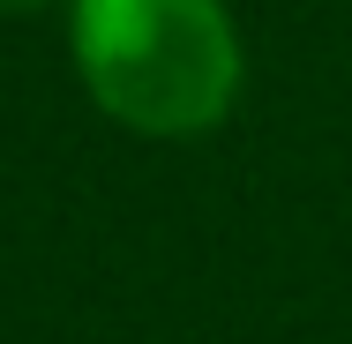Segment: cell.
I'll list each match as a JSON object with an SVG mask.
<instances>
[{"label":"cell","mask_w":352,"mask_h":344,"mask_svg":"<svg viewBox=\"0 0 352 344\" xmlns=\"http://www.w3.org/2000/svg\"><path fill=\"white\" fill-rule=\"evenodd\" d=\"M23 8H45V0H0V15H23Z\"/></svg>","instance_id":"7a4b0ae2"},{"label":"cell","mask_w":352,"mask_h":344,"mask_svg":"<svg viewBox=\"0 0 352 344\" xmlns=\"http://www.w3.org/2000/svg\"><path fill=\"white\" fill-rule=\"evenodd\" d=\"M82 90L135 135H203L240 90V38L217 0H75Z\"/></svg>","instance_id":"6da1fadb"}]
</instances>
